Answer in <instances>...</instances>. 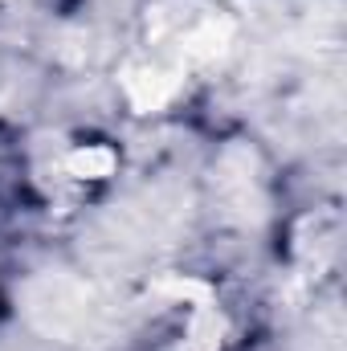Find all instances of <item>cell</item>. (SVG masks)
Masks as SVG:
<instances>
[{
    "label": "cell",
    "instance_id": "6da1fadb",
    "mask_svg": "<svg viewBox=\"0 0 347 351\" xmlns=\"http://www.w3.org/2000/svg\"><path fill=\"white\" fill-rule=\"evenodd\" d=\"M53 172L66 188H98L119 176V147L110 139H74L53 156Z\"/></svg>",
    "mask_w": 347,
    "mask_h": 351
}]
</instances>
